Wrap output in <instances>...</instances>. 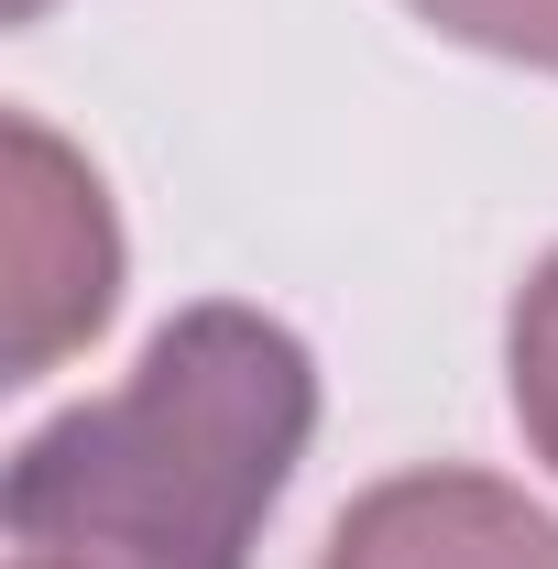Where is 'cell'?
Returning a JSON list of instances; mask_svg holds the SVG:
<instances>
[{"instance_id":"cell-1","label":"cell","mask_w":558,"mask_h":569,"mask_svg":"<svg viewBox=\"0 0 558 569\" xmlns=\"http://www.w3.org/2000/svg\"><path fill=\"white\" fill-rule=\"evenodd\" d=\"M318 438V361L263 307H187L142 361L11 449L0 526L67 569H252Z\"/></svg>"},{"instance_id":"cell-2","label":"cell","mask_w":558,"mask_h":569,"mask_svg":"<svg viewBox=\"0 0 558 569\" xmlns=\"http://www.w3.org/2000/svg\"><path fill=\"white\" fill-rule=\"evenodd\" d=\"M0 383H44L121 307V219L88 153H67L33 110H0Z\"/></svg>"},{"instance_id":"cell-3","label":"cell","mask_w":558,"mask_h":569,"mask_svg":"<svg viewBox=\"0 0 558 569\" xmlns=\"http://www.w3.org/2000/svg\"><path fill=\"white\" fill-rule=\"evenodd\" d=\"M318 569H558V515L492 471H395L329 526Z\"/></svg>"},{"instance_id":"cell-4","label":"cell","mask_w":558,"mask_h":569,"mask_svg":"<svg viewBox=\"0 0 558 569\" xmlns=\"http://www.w3.org/2000/svg\"><path fill=\"white\" fill-rule=\"evenodd\" d=\"M504 383H515V417H526V449L548 460L558 482V252L526 274L515 318H504Z\"/></svg>"},{"instance_id":"cell-5","label":"cell","mask_w":558,"mask_h":569,"mask_svg":"<svg viewBox=\"0 0 558 569\" xmlns=\"http://www.w3.org/2000/svg\"><path fill=\"white\" fill-rule=\"evenodd\" d=\"M427 33L471 44V56H504V67L558 77V0H406Z\"/></svg>"},{"instance_id":"cell-6","label":"cell","mask_w":558,"mask_h":569,"mask_svg":"<svg viewBox=\"0 0 558 569\" xmlns=\"http://www.w3.org/2000/svg\"><path fill=\"white\" fill-rule=\"evenodd\" d=\"M44 11H56V0H0V22H44Z\"/></svg>"},{"instance_id":"cell-7","label":"cell","mask_w":558,"mask_h":569,"mask_svg":"<svg viewBox=\"0 0 558 569\" xmlns=\"http://www.w3.org/2000/svg\"><path fill=\"white\" fill-rule=\"evenodd\" d=\"M11 569H67V559H33V548H22V559H11Z\"/></svg>"}]
</instances>
